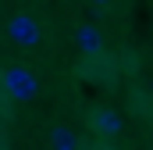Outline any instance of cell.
<instances>
[{"label":"cell","mask_w":153,"mask_h":150,"mask_svg":"<svg viewBox=\"0 0 153 150\" xmlns=\"http://www.w3.org/2000/svg\"><path fill=\"white\" fill-rule=\"evenodd\" d=\"M0 82H4V93H7V100H32V97L39 93L36 75L29 72V68H22V64H14V68H4V72H0Z\"/></svg>","instance_id":"6da1fadb"},{"label":"cell","mask_w":153,"mask_h":150,"mask_svg":"<svg viewBox=\"0 0 153 150\" xmlns=\"http://www.w3.org/2000/svg\"><path fill=\"white\" fill-rule=\"evenodd\" d=\"M50 147L53 150H78V136L68 125H53L50 129Z\"/></svg>","instance_id":"5b68a950"},{"label":"cell","mask_w":153,"mask_h":150,"mask_svg":"<svg viewBox=\"0 0 153 150\" xmlns=\"http://www.w3.org/2000/svg\"><path fill=\"white\" fill-rule=\"evenodd\" d=\"M7 36L18 46H36L39 43V22L32 14H11L7 18Z\"/></svg>","instance_id":"3957f363"},{"label":"cell","mask_w":153,"mask_h":150,"mask_svg":"<svg viewBox=\"0 0 153 150\" xmlns=\"http://www.w3.org/2000/svg\"><path fill=\"white\" fill-rule=\"evenodd\" d=\"M107 150H117V147H107Z\"/></svg>","instance_id":"8992f818"},{"label":"cell","mask_w":153,"mask_h":150,"mask_svg":"<svg viewBox=\"0 0 153 150\" xmlns=\"http://www.w3.org/2000/svg\"><path fill=\"white\" fill-rule=\"evenodd\" d=\"M75 43H78V50H82V57L85 61H100L103 57V36H100V29L96 25H78L75 29Z\"/></svg>","instance_id":"277c9868"},{"label":"cell","mask_w":153,"mask_h":150,"mask_svg":"<svg viewBox=\"0 0 153 150\" xmlns=\"http://www.w3.org/2000/svg\"><path fill=\"white\" fill-rule=\"evenodd\" d=\"M85 122H89L93 136H100V140H117L121 129H125L121 114L111 111V107H89V111H85Z\"/></svg>","instance_id":"7a4b0ae2"}]
</instances>
